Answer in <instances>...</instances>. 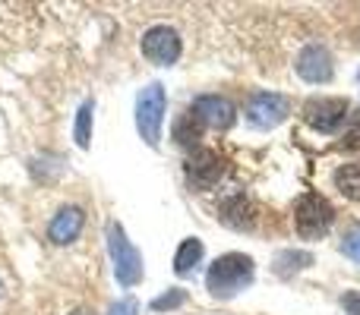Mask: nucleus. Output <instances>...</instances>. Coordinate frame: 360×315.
Returning a JSON list of instances; mask_svg holds the SVG:
<instances>
[{
    "mask_svg": "<svg viewBox=\"0 0 360 315\" xmlns=\"http://www.w3.org/2000/svg\"><path fill=\"white\" fill-rule=\"evenodd\" d=\"M256 278V262L243 253H224L205 272V290L215 300H231L247 290Z\"/></svg>",
    "mask_w": 360,
    "mask_h": 315,
    "instance_id": "obj_1",
    "label": "nucleus"
},
{
    "mask_svg": "<svg viewBox=\"0 0 360 315\" xmlns=\"http://www.w3.org/2000/svg\"><path fill=\"white\" fill-rule=\"evenodd\" d=\"M108 253H111L114 262V278H117L120 287H136L143 281L146 268H143V253L130 243L127 230L120 227L117 221L108 224Z\"/></svg>",
    "mask_w": 360,
    "mask_h": 315,
    "instance_id": "obj_2",
    "label": "nucleus"
},
{
    "mask_svg": "<svg viewBox=\"0 0 360 315\" xmlns=\"http://www.w3.org/2000/svg\"><path fill=\"white\" fill-rule=\"evenodd\" d=\"M165 111H168L165 86L162 82H149V86L136 95V130L149 149H158V142H162Z\"/></svg>",
    "mask_w": 360,
    "mask_h": 315,
    "instance_id": "obj_3",
    "label": "nucleus"
},
{
    "mask_svg": "<svg viewBox=\"0 0 360 315\" xmlns=\"http://www.w3.org/2000/svg\"><path fill=\"white\" fill-rule=\"evenodd\" d=\"M332 221H335V208L319 192H304L297 199V205H294V230H297L300 240H319V236H326Z\"/></svg>",
    "mask_w": 360,
    "mask_h": 315,
    "instance_id": "obj_4",
    "label": "nucleus"
},
{
    "mask_svg": "<svg viewBox=\"0 0 360 315\" xmlns=\"http://www.w3.org/2000/svg\"><path fill=\"white\" fill-rule=\"evenodd\" d=\"M184 173L193 189H215V186L221 183V177L228 173V161H224L221 152L199 145V149H193L190 158H186Z\"/></svg>",
    "mask_w": 360,
    "mask_h": 315,
    "instance_id": "obj_5",
    "label": "nucleus"
},
{
    "mask_svg": "<svg viewBox=\"0 0 360 315\" xmlns=\"http://www.w3.org/2000/svg\"><path fill=\"white\" fill-rule=\"evenodd\" d=\"M300 117L307 120V126L329 136V133H338L348 123L351 105H348V98H310L300 107Z\"/></svg>",
    "mask_w": 360,
    "mask_h": 315,
    "instance_id": "obj_6",
    "label": "nucleus"
},
{
    "mask_svg": "<svg viewBox=\"0 0 360 315\" xmlns=\"http://www.w3.org/2000/svg\"><path fill=\"white\" fill-rule=\"evenodd\" d=\"M139 51H143V57L152 60L155 67H174L180 60V54H184V41H180L177 29L162 22V25L146 29L143 41H139Z\"/></svg>",
    "mask_w": 360,
    "mask_h": 315,
    "instance_id": "obj_7",
    "label": "nucleus"
},
{
    "mask_svg": "<svg viewBox=\"0 0 360 315\" xmlns=\"http://www.w3.org/2000/svg\"><path fill=\"white\" fill-rule=\"evenodd\" d=\"M291 98L278 92H256L247 101V120L256 130H275L278 123H285L291 117Z\"/></svg>",
    "mask_w": 360,
    "mask_h": 315,
    "instance_id": "obj_8",
    "label": "nucleus"
},
{
    "mask_svg": "<svg viewBox=\"0 0 360 315\" xmlns=\"http://www.w3.org/2000/svg\"><path fill=\"white\" fill-rule=\"evenodd\" d=\"M193 114L202 120V126L215 133H228L237 123V107L224 95H199L193 98Z\"/></svg>",
    "mask_w": 360,
    "mask_h": 315,
    "instance_id": "obj_9",
    "label": "nucleus"
},
{
    "mask_svg": "<svg viewBox=\"0 0 360 315\" xmlns=\"http://www.w3.org/2000/svg\"><path fill=\"white\" fill-rule=\"evenodd\" d=\"M294 69L304 82H313V86H326L335 76V63H332V54L323 48V44H307L304 51L294 60Z\"/></svg>",
    "mask_w": 360,
    "mask_h": 315,
    "instance_id": "obj_10",
    "label": "nucleus"
},
{
    "mask_svg": "<svg viewBox=\"0 0 360 315\" xmlns=\"http://www.w3.org/2000/svg\"><path fill=\"white\" fill-rule=\"evenodd\" d=\"M82 227H86V211L79 205H63L48 224V240L57 246H70L82 234Z\"/></svg>",
    "mask_w": 360,
    "mask_h": 315,
    "instance_id": "obj_11",
    "label": "nucleus"
},
{
    "mask_svg": "<svg viewBox=\"0 0 360 315\" xmlns=\"http://www.w3.org/2000/svg\"><path fill=\"white\" fill-rule=\"evenodd\" d=\"M202 120L196 117L193 111H186V114H180V117L174 120V142L177 145H184V149H199V136H202Z\"/></svg>",
    "mask_w": 360,
    "mask_h": 315,
    "instance_id": "obj_12",
    "label": "nucleus"
},
{
    "mask_svg": "<svg viewBox=\"0 0 360 315\" xmlns=\"http://www.w3.org/2000/svg\"><path fill=\"white\" fill-rule=\"evenodd\" d=\"M202 253H205L202 240H196V236H186V240L177 246V253H174V272L180 274V278H186V274H190L193 268L202 262Z\"/></svg>",
    "mask_w": 360,
    "mask_h": 315,
    "instance_id": "obj_13",
    "label": "nucleus"
},
{
    "mask_svg": "<svg viewBox=\"0 0 360 315\" xmlns=\"http://www.w3.org/2000/svg\"><path fill=\"white\" fill-rule=\"evenodd\" d=\"M332 183H335V189L342 192L345 199H351V202H360V161L342 164L335 170V177H332Z\"/></svg>",
    "mask_w": 360,
    "mask_h": 315,
    "instance_id": "obj_14",
    "label": "nucleus"
},
{
    "mask_svg": "<svg viewBox=\"0 0 360 315\" xmlns=\"http://www.w3.org/2000/svg\"><path fill=\"white\" fill-rule=\"evenodd\" d=\"M92 114H95V101H82V107L76 111L73 139L79 149H89V142H92Z\"/></svg>",
    "mask_w": 360,
    "mask_h": 315,
    "instance_id": "obj_15",
    "label": "nucleus"
},
{
    "mask_svg": "<svg viewBox=\"0 0 360 315\" xmlns=\"http://www.w3.org/2000/svg\"><path fill=\"white\" fill-rule=\"evenodd\" d=\"M313 265V255L310 253H294V249H288V253H281L278 259H275V272L281 274V278H291L294 272H304V268Z\"/></svg>",
    "mask_w": 360,
    "mask_h": 315,
    "instance_id": "obj_16",
    "label": "nucleus"
},
{
    "mask_svg": "<svg viewBox=\"0 0 360 315\" xmlns=\"http://www.w3.org/2000/svg\"><path fill=\"white\" fill-rule=\"evenodd\" d=\"M184 303H186V290H180V287H171L168 293H162V297L152 300V312H174Z\"/></svg>",
    "mask_w": 360,
    "mask_h": 315,
    "instance_id": "obj_17",
    "label": "nucleus"
},
{
    "mask_svg": "<svg viewBox=\"0 0 360 315\" xmlns=\"http://www.w3.org/2000/svg\"><path fill=\"white\" fill-rule=\"evenodd\" d=\"M342 145L345 149H360V111H351L348 123L342 130Z\"/></svg>",
    "mask_w": 360,
    "mask_h": 315,
    "instance_id": "obj_18",
    "label": "nucleus"
},
{
    "mask_svg": "<svg viewBox=\"0 0 360 315\" xmlns=\"http://www.w3.org/2000/svg\"><path fill=\"white\" fill-rule=\"evenodd\" d=\"M342 253L348 255V259L360 262V227H354V230H348V234H345V240H342Z\"/></svg>",
    "mask_w": 360,
    "mask_h": 315,
    "instance_id": "obj_19",
    "label": "nucleus"
},
{
    "mask_svg": "<svg viewBox=\"0 0 360 315\" xmlns=\"http://www.w3.org/2000/svg\"><path fill=\"white\" fill-rule=\"evenodd\" d=\"M342 309L348 315H360V290H345L342 293Z\"/></svg>",
    "mask_w": 360,
    "mask_h": 315,
    "instance_id": "obj_20",
    "label": "nucleus"
},
{
    "mask_svg": "<svg viewBox=\"0 0 360 315\" xmlns=\"http://www.w3.org/2000/svg\"><path fill=\"white\" fill-rule=\"evenodd\" d=\"M111 315H139V303L133 297H124V300H117V303H114Z\"/></svg>",
    "mask_w": 360,
    "mask_h": 315,
    "instance_id": "obj_21",
    "label": "nucleus"
},
{
    "mask_svg": "<svg viewBox=\"0 0 360 315\" xmlns=\"http://www.w3.org/2000/svg\"><path fill=\"white\" fill-rule=\"evenodd\" d=\"M67 315H95L92 309H73V312H67Z\"/></svg>",
    "mask_w": 360,
    "mask_h": 315,
    "instance_id": "obj_22",
    "label": "nucleus"
}]
</instances>
